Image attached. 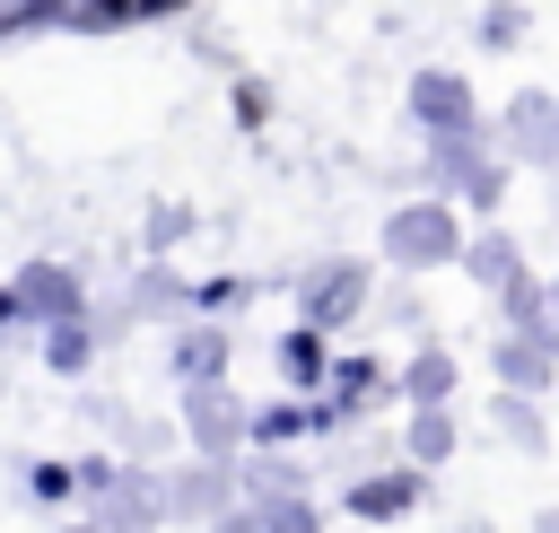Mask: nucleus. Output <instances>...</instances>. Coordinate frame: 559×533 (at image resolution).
Listing matches in <instances>:
<instances>
[]
</instances>
